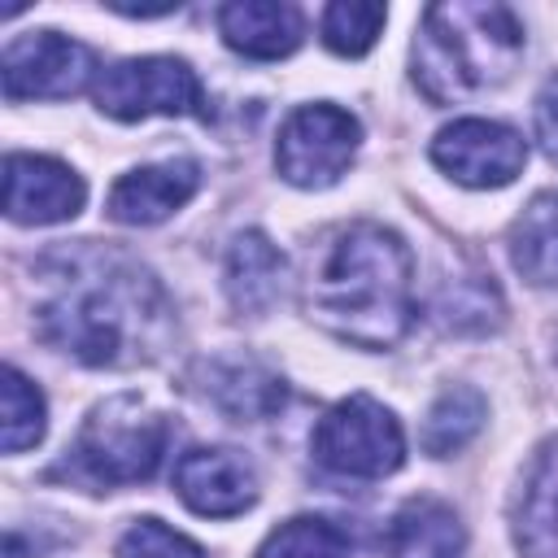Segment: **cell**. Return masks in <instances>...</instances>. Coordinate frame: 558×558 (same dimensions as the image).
Returning <instances> with one entry per match:
<instances>
[{"mask_svg":"<svg viewBox=\"0 0 558 558\" xmlns=\"http://www.w3.org/2000/svg\"><path fill=\"white\" fill-rule=\"evenodd\" d=\"M113 554L118 558H205L196 541H187L183 532L166 527L161 519H135L122 532V541H118Z\"/></svg>","mask_w":558,"mask_h":558,"instance_id":"cell-24","label":"cell"},{"mask_svg":"<svg viewBox=\"0 0 558 558\" xmlns=\"http://www.w3.org/2000/svg\"><path fill=\"white\" fill-rule=\"evenodd\" d=\"M279 283H283V253L262 235V231H244L231 240L227 248V296L240 314H266L279 301Z\"/></svg>","mask_w":558,"mask_h":558,"instance_id":"cell-17","label":"cell"},{"mask_svg":"<svg viewBox=\"0 0 558 558\" xmlns=\"http://www.w3.org/2000/svg\"><path fill=\"white\" fill-rule=\"evenodd\" d=\"M432 161L462 187H506L523 170L527 144L506 122L458 118L432 140Z\"/></svg>","mask_w":558,"mask_h":558,"instance_id":"cell-9","label":"cell"},{"mask_svg":"<svg viewBox=\"0 0 558 558\" xmlns=\"http://www.w3.org/2000/svg\"><path fill=\"white\" fill-rule=\"evenodd\" d=\"M462 519L436 497H410L388 523V558H462Z\"/></svg>","mask_w":558,"mask_h":558,"instance_id":"cell-16","label":"cell"},{"mask_svg":"<svg viewBox=\"0 0 558 558\" xmlns=\"http://www.w3.org/2000/svg\"><path fill=\"white\" fill-rule=\"evenodd\" d=\"M222 44L253 61H279L296 52L305 35V17L288 0H231L218 9Z\"/></svg>","mask_w":558,"mask_h":558,"instance_id":"cell-13","label":"cell"},{"mask_svg":"<svg viewBox=\"0 0 558 558\" xmlns=\"http://www.w3.org/2000/svg\"><path fill=\"white\" fill-rule=\"evenodd\" d=\"M388 22V9L384 4H366V0H336L323 9V44L336 52V57H362L375 48L379 31Z\"/></svg>","mask_w":558,"mask_h":558,"instance_id":"cell-23","label":"cell"},{"mask_svg":"<svg viewBox=\"0 0 558 558\" xmlns=\"http://www.w3.org/2000/svg\"><path fill=\"white\" fill-rule=\"evenodd\" d=\"M523 57V26L506 4H432L414 39V83L432 105L497 87Z\"/></svg>","mask_w":558,"mask_h":558,"instance_id":"cell-3","label":"cell"},{"mask_svg":"<svg viewBox=\"0 0 558 558\" xmlns=\"http://www.w3.org/2000/svg\"><path fill=\"white\" fill-rule=\"evenodd\" d=\"M314 458L349 480H384L405 462V436L392 410L357 392L336 401L314 427Z\"/></svg>","mask_w":558,"mask_h":558,"instance_id":"cell-5","label":"cell"},{"mask_svg":"<svg viewBox=\"0 0 558 558\" xmlns=\"http://www.w3.org/2000/svg\"><path fill=\"white\" fill-rule=\"evenodd\" d=\"M514 541L523 558H558V440H545L527 466L514 510Z\"/></svg>","mask_w":558,"mask_h":558,"instance_id":"cell-15","label":"cell"},{"mask_svg":"<svg viewBox=\"0 0 558 558\" xmlns=\"http://www.w3.org/2000/svg\"><path fill=\"white\" fill-rule=\"evenodd\" d=\"M357 140H362V126L349 109L327 100L301 105L279 126L275 166L292 187H331L349 170Z\"/></svg>","mask_w":558,"mask_h":558,"instance_id":"cell-7","label":"cell"},{"mask_svg":"<svg viewBox=\"0 0 558 558\" xmlns=\"http://www.w3.org/2000/svg\"><path fill=\"white\" fill-rule=\"evenodd\" d=\"M349 549H353L349 536L331 519L301 514V519L279 523L257 545V558H349Z\"/></svg>","mask_w":558,"mask_h":558,"instance_id":"cell-22","label":"cell"},{"mask_svg":"<svg viewBox=\"0 0 558 558\" xmlns=\"http://www.w3.org/2000/svg\"><path fill=\"white\" fill-rule=\"evenodd\" d=\"M484 418H488V405H484V397L475 388H466V384L445 388L436 397V405L427 410V418H423V449L432 458H449L466 440H475Z\"/></svg>","mask_w":558,"mask_h":558,"instance_id":"cell-19","label":"cell"},{"mask_svg":"<svg viewBox=\"0 0 558 558\" xmlns=\"http://www.w3.org/2000/svg\"><path fill=\"white\" fill-rule=\"evenodd\" d=\"M96 109L118 122L140 118H209L205 87L196 70L179 57H131L96 78Z\"/></svg>","mask_w":558,"mask_h":558,"instance_id":"cell-6","label":"cell"},{"mask_svg":"<svg viewBox=\"0 0 558 558\" xmlns=\"http://www.w3.org/2000/svg\"><path fill=\"white\" fill-rule=\"evenodd\" d=\"M39 275L48 283L35 305L44 344L83 366H135L161 357L174 331V310L140 262L83 240L44 257Z\"/></svg>","mask_w":558,"mask_h":558,"instance_id":"cell-1","label":"cell"},{"mask_svg":"<svg viewBox=\"0 0 558 558\" xmlns=\"http://www.w3.org/2000/svg\"><path fill=\"white\" fill-rule=\"evenodd\" d=\"M536 140L549 161H558V74L536 96Z\"/></svg>","mask_w":558,"mask_h":558,"instance_id":"cell-25","label":"cell"},{"mask_svg":"<svg viewBox=\"0 0 558 558\" xmlns=\"http://www.w3.org/2000/svg\"><path fill=\"white\" fill-rule=\"evenodd\" d=\"M201 397L209 405H218L227 418L248 423V418H266L283 405V379L270 375L262 362L253 357H209L192 371Z\"/></svg>","mask_w":558,"mask_h":558,"instance_id":"cell-14","label":"cell"},{"mask_svg":"<svg viewBox=\"0 0 558 558\" xmlns=\"http://www.w3.org/2000/svg\"><path fill=\"white\" fill-rule=\"evenodd\" d=\"M201 187V166L179 157V161H161V166H140L131 174H122L109 187V218L122 227H153L161 218H170L174 209H183Z\"/></svg>","mask_w":558,"mask_h":558,"instance_id":"cell-12","label":"cell"},{"mask_svg":"<svg viewBox=\"0 0 558 558\" xmlns=\"http://www.w3.org/2000/svg\"><path fill=\"white\" fill-rule=\"evenodd\" d=\"M83 201H87V187L65 161L39 157V153H9L4 157V214H9V222H22V227L65 222L83 209Z\"/></svg>","mask_w":558,"mask_h":558,"instance_id":"cell-10","label":"cell"},{"mask_svg":"<svg viewBox=\"0 0 558 558\" xmlns=\"http://www.w3.org/2000/svg\"><path fill=\"white\" fill-rule=\"evenodd\" d=\"M4 96L17 100H65L96 78V52L61 31H26L4 44Z\"/></svg>","mask_w":558,"mask_h":558,"instance_id":"cell-8","label":"cell"},{"mask_svg":"<svg viewBox=\"0 0 558 558\" xmlns=\"http://www.w3.org/2000/svg\"><path fill=\"white\" fill-rule=\"evenodd\" d=\"M170 423L148 410L140 397L100 401L78 427L65 458L52 466V480H70L87 493H109L148 480L161 466Z\"/></svg>","mask_w":558,"mask_h":558,"instance_id":"cell-4","label":"cell"},{"mask_svg":"<svg viewBox=\"0 0 558 558\" xmlns=\"http://www.w3.org/2000/svg\"><path fill=\"white\" fill-rule=\"evenodd\" d=\"M436 323L445 331H497L501 327V296H497L493 279H484V275L453 279L436 296Z\"/></svg>","mask_w":558,"mask_h":558,"instance_id":"cell-21","label":"cell"},{"mask_svg":"<svg viewBox=\"0 0 558 558\" xmlns=\"http://www.w3.org/2000/svg\"><path fill=\"white\" fill-rule=\"evenodd\" d=\"M305 310L344 344L392 349L418 314L405 240L379 222L340 227L310 266Z\"/></svg>","mask_w":558,"mask_h":558,"instance_id":"cell-2","label":"cell"},{"mask_svg":"<svg viewBox=\"0 0 558 558\" xmlns=\"http://www.w3.org/2000/svg\"><path fill=\"white\" fill-rule=\"evenodd\" d=\"M510 262L536 288H558V192L527 201L510 227Z\"/></svg>","mask_w":558,"mask_h":558,"instance_id":"cell-18","label":"cell"},{"mask_svg":"<svg viewBox=\"0 0 558 558\" xmlns=\"http://www.w3.org/2000/svg\"><path fill=\"white\" fill-rule=\"evenodd\" d=\"M0 445L4 453H22L31 445H39L44 427H48V410H44V392L17 371L4 366L0 375Z\"/></svg>","mask_w":558,"mask_h":558,"instance_id":"cell-20","label":"cell"},{"mask_svg":"<svg viewBox=\"0 0 558 558\" xmlns=\"http://www.w3.org/2000/svg\"><path fill=\"white\" fill-rule=\"evenodd\" d=\"M174 493L205 519H231L257 501V471L235 449H187L174 466Z\"/></svg>","mask_w":558,"mask_h":558,"instance_id":"cell-11","label":"cell"}]
</instances>
